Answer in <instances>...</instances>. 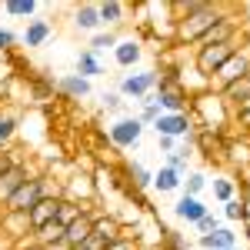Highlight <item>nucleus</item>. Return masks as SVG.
Returning a JSON list of instances; mask_svg holds the SVG:
<instances>
[{
  "label": "nucleus",
  "mask_w": 250,
  "mask_h": 250,
  "mask_svg": "<svg viewBox=\"0 0 250 250\" xmlns=\"http://www.w3.org/2000/svg\"><path fill=\"white\" fill-rule=\"evenodd\" d=\"M230 10H233L230 3H213V0H210L200 14H190V17L177 20V27H173V40H177V43H187V47H197V40L204 37V34H207L224 14H230Z\"/></svg>",
  "instance_id": "f257e3e1"
},
{
  "label": "nucleus",
  "mask_w": 250,
  "mask_h": 250,
  "mask_svg": "<svg viewBox=\"0 0 250 250\" xmlns=\"http://www.w3.org/2000/svg\"><path fill=\"white\" fill-rule=\"evenodd\" d=\"M190 110L200 117V120H193V130H213V134H220L227 127V120H230V110H227L224 97L217 94V90L190 97Z\"/></svg>",
  "instance_id": "f03ea898"
},
{
  "label": "nucleus",
  "mask_w": 250,
  "mask_h": 250,
  "mask_svg": "<svg viewBox=\"0 0 250 250\" xmlns=\"http://www.w3.org/2000/svg\"><path fill=\"white\" fill-rule=\"evenodd\" d=\"M247 43V34H240V37H233V40H227V43H220V47H204V50H193V67H197V74L204 77V83L227 63V60L240 50Z\"/></svg>",
  "instance_id": "7ed1b4c3"
},
{
  "label": "nucleus",
  "mask_w": 250,
  "mask_h": 250,
  "mask_svg": "<svg viewBox=\"0 0 250 250\" xmlns=\"http://www.w3.org/2000/svg\"><path fill=\"white\" fill-rule=\"evenodd\" d=\"M247 74H250V43H244V47H240V50H237V54H233L210 80H207V87H213V90L220 94V90H227L230 83H237V80L247 77Z\"/></svg>",
  "instance_id": "20e7f679"
},
{
  "label": "nucleus",
  "mask_w": 250,
  "mask_h": 250,
  "mask_svg": "<svg viewBox=\"0 0 250 250\" xmlns=\"http://www.w3.org/2000/svg\"><path fill=\"white\" fill-rule=\"evenodd\" d=\"M157 80H160L157 70H144V74H120V77H117V94H120V97H130L134 104H140L147 94H154V90H157Z\"/></svg>",
  "instance_id": "39448f33"
},
{
  "label": "nucleus",
  "mask_w": 250,
  "mask_h": 250,
  "mask_svg": "<svg viewBox=\"0 0 250 250\" xmlns=\"http://www.w3.org/2000/svg\"><path fill=\"white\" fill-rule=\"evenodd\" d=\"M140 137H144V124H140L137 117H120V120H114V124L107 127V140L114 144L117 150H130V147H137Z\"/></svg>",
  "instance_id": "423d86ee"
},
{
  "label": "nucleus",
  "mask_w": 250,
  "mask_h": 250,
  "mask_svg": "<svg viewBox=\"0 0 250 250\" xmlns=\"http://www.w3.org/2000/svg\"><path fill=\"white\" fill-rule=\"evenodd\" d=\"M154 97L164 114H190V94L184 83H157Z\"/></svg>",
  "instance_id": "0eeeda50"
},
{
  "label": "nucleus",
  "mask_w": 250,
  "mask_h": 250,
  "mask_svg": "<svg viewBox=\"0 0 250 250\" xmlns=\"http://www.w3.org/2000/svg\"><path fill=\"white\" fill-rule=\"evenodd\" d=\"M157 137H173V140H193V114H160L154 124Z\"/></svg>",
  "instance_id": "6e6552de"
},
{
  "label": "nucleus",
  "mask_w": 250,
  "mask_h": 250,
  "mask_svg": "<svg viewBox=\"0 0 250 250\" xmlns=\"http://www.w3.org/2000/svg\"><path fill=\"white\" fill-rule=\"evenodd\" d=\"M43 170H37L34 167V160H23V164H17V167H10V170L0 173V207L14 197V193L20 190V184L23 180H30V177H40Z\"/></svg>",
  "instance_id": "1a4fd4ad"
},
{
  "label": "nucleus",
  "mask_w": 250,
  "mask_h": 250,
  "mask_svg": "<svg viewBox=\"0 0 250 250\" xmlns=\"http://www.w3.org/2000/svg\"><path fill=\"white\" fill-rule=\"evenodd\" d=\"M60 187H63V200H74V204H94L97 200V184L90 173H70Z\"/></svg>",
  "instance_id": "9d476101"
},
{
  "label": "nucleus",
  "mask_w": 250,
  "mask_h": 250,
  "mask_svg": "<svg viewBox=\"0 0 250 250\" xmlns=\"http://www.w3.org/2000/svg\"><path fill=\"white\" fill-rule=\"evenodd\" d=\"M57 94L67 100H87L94 94V83L83 80L80 74H63V77H57Z\"/></svg>",
  "instance_id": "9b49d317"
},
{
  "label": "nucleus",
  "mask_w": 250,
  "mask_h": 250,
  "mask_svg": "<svg viewBox=\"0 0 250 250\" xmlns=\"http://www.w3.org/2000/svg\"><path fill=\"white\" fill-rule=\"evenodd\" d=\"M207 213H210V207H207L200 197H180V200L173 204V217L184 220V224H190V227L200 220V217H207Z\"/></svg>",
  "instance_id": "f8f14e48"
},
{
  "label": "nucleus",
  "mask_w": 250,
  "mask_h": 250,
  "mask_svg": "<svg viewBox=\"0 0 250 250\" xmlns=\"http://www.w3.org/2000/svg\"><path fill=\"white\" fill-rule=\"evenodd\" d=\"M94 237H97V240H104L107 247L117 244V240L124 237V224H120V217H117V213H100V217L94 220Z\"/></svg>",
  "instance_id": "ddd939ff"
},
{
  "label": "nucleus",
  "mask_w": 250,
  "mask_h": 250,
  "mask_svg": "<svg viewBox=\"0 0 250 250\" xmlns=\"http://www.w3.org/2000/svg\"><path fill=\"white\" fill-rule=\"evenodd\" d=\"M74 27H77V30H83V34H90V37L104 30L97 3H80V7H74Z\"/></svg>",
  "instance_id": "4468645a"
},
{
  "label": "nucleus",
  "mask_w": 250,
  "mask_h": 250,
  "mask_svg": "<svg viewBox=\"0 0 250 250\" xmlns=\"http://www.w3.org/2000/svg\"><path fill=\"white\" fill-rule=\"evenodd\" d=\"M0 233H3L10 244L20 240V237H27V233H34L30 217H27V213H3V217H0Z\"/></svg>",
  "instance_id": "2eb2a0df"
},
{
  "label": "nucleus",
  "mask_w": 250,
  "mask_h": 250,
  "mask_svg": "<svg viewBox=\"0 0 250 250\" xmlns=\"http://www.w3.org/2000/svg\"><path fill=\"white\" fill-rule=\"evenodd\" d=\"M224 97V104H227V110H240V107H250V74L247 77H240L237 83H230L227 90H220Z\"/></svg>",
  "instance_id": "dca6fc26"
},
{
  "label": "nucleus",
  "mask_w": 250,
  "mask_h": 250,
  "mask_svg": "<svg viewBox=\"0 0 250 250\" xmlns=\"http://www.w3.org/2000/svg\"><path fill=\"white\" fill-rule=\"evenodd\" d=\"M197 247L200 250H233L237 247V233L230 227H220V230H213V233L197 237Z\"/></svg>",
  "instance_id": "f3484780"
},
{
  "label": "nucleus",
  "mask_w": 250,
  "mask_h": 250,
  "mask_svg": "<svg viewBox=\"0 0 250 250\" xmlns=\"http://www.w3.org/2000/svg\"><path fill=\"white\" fill-rule=\"evenodd\" d=\"M144 57V50H140V40H120L114 47V63L117 67H124V70H134L137 63Z\"/></svg>",
  "instance_id": "a211bd4d"
},
{
  "label": "nucleus",
  "mask_w": 250,
  "mask_h": 250,
  "mask_svg": "<svg viewBox=\"0 0 250 250\" xmlns=\"http://www.w3.org/2000/svg\"><path fill=\"white\" fill-rule=\"evenodd\" d=\"M54 34V27H50V20H30L27 27H23V34H20V43L23 47H43L47 40Z\"/></svg>",
  "instance_id": "6ab92c4d"
},
{
  "label": "nucleus",
  "mask_w": 250,
  "mask_h": 250,
  "mask_svg": "<svg viewBox=\"0 0 250 250\" xmlns=\"http://www.w3.org/2000/svg\"><path fill=\"white\" fill-rule=\"evenodd\" d=\"M57 210H60V200H57V197H43L37 207L27 213V217H30V227H34V230H40L43 224L57 220Z\"/></svg>",
  "instance_id": "aec40b11"
},
{
  "label": "nucleus",
  "mask_w": 250,
  "mask_h": 250,
  "mask_svg": "<svg viewBox=\"0 0 250 250\" xmlns=\"http://www.w3.org/2000/svg\"><path fill=\"white\" fill-rule=\"evenodd\" d=\"M74 74H80L83 80H94V77H100L104 74V63H100V54H94L90 47H83L77 54V70Z\"/></svg>",
  "instance_id": "412c9836"
},
{
  "label": "nucleus",
  "mask_w": 250,
  "mask_h": 250,
  "mask_svg": "<svg viewBox=\"0 0 250 250\" xmlns=\"http://www.w3.org/2000/svg\"><path fill=\"white\" fill-rule=\"evenodd\" d=\"M124 177H127V180H130V187L140 190V193L154 187V170H147L144 164H134V160H130V164H124Z\"/></svg>",
  "instance_id": "4be33fe9"
},
{
  "label": "nucleus",
  "mask_w": 250,
  "mask_h": 250,
  "mask_svg": "<svg viewBox=\"0 0 250 250\" xmlns=\"http://www.w3.org/2000/svg\"><path fill=\"white\" fill-rule=\"evenodd\" d=\"M97 10H100L104 27H120L127 17V3H120V0H104V3H97Z\"/></svg>",
  "instance_id": "5701e85b"
},
{
  "label": "nucleus",
  "mask_w": 250,
  "mask_h": 250,
  "mask_svg": "<svg viewBox=\"0 0 250 250\" xmlns=\"http://www.w3.org/2000/svg\"><path fill=\"white\" fill-rule=\"evenodd\" d=\"M180 184H184V177L177 170H170L167 164L160 167V170H154V190L160 193H173V190H180Z\"/></svg>",
  "instance_id": "b1692460"
},
{
  "label": "nucleus",
  "mask_w": 250,
  "mask_h": 250,
  "mask_svg": "<svg viewBox=\"0 0 250 250\" xmlns=\"http://www.w3.org/2000/svg\"><path fill=\"white\" fill-rule=\"evenodd\" d=\"M17 127H20V117L14 110H0V150H7L17 137Z\"/></svg>",
  "instance_id": "393cba45"
},
{
  "label": "nucleus",
  "mask_w": 250,
  "mask_h": 250,
  "mask_svg": "<svg viewBox=\"0 0 250 250\" xmlns=\"http://www.w3.org/2000/svg\"><path fill=\"white\" fill-rule=\"evenodd\" d=\"M63 233H67V227L60 220H50L40 230H34V240H37V247H50V244H60L63 240Z\"/></svg>",
  "instance_id": "a878e982"
},
{
  "label": "nucleus",
  "mask_w": 250,
  "mask_h": 250,
  "mask_svg": "<svg viewBox=\"0 0 250 250\" xmlns=\"http://www.w3.org/2000/svg\"><path fill=\"white\" fill-rule=\"evenodd\" d=\"M90 210V204H74V200H60V210H57V220L63 224V227H70L77 217H83V213Z\"/></svg>",
  "instance_id": "bb28decb"
},
{
  "label": "nucleus",
  "mask_w": 250,
  "mask_h": 250,
  "mask_svg": "<svg viewBox=\"0 0 250 250\" xmlns=\"http://www.w3.org/2000/svg\"><path fill=\"white\" fill-rule=\"evenodd\" d=\"M207 3H210V0H173L170 14H173V20H184V17H190V14H200Z\"/></svg>",
  "instance_id": "cd10ccee"
},
{
  "label": "nucleus",
  "mask_w": 250,
  "mask_h": 250,
  "mask_svg": "<svg viewBox=\"0 0 250 250\" xmlns=\"http://www.w3.org/2000/svg\"><path fill=\"white\" fill-rule=\"evenodd\" d=\"M207 184H210V180H207V177H204L200 170H187L184 184H180V190H184V197H200Z\"/></svg>",
  "instance_id": "c85d7f7f"
},
{
  "label": "nucleus",
  "mask_w": 250,
  "mask_h": 250,
  "mask_svg": "<svg viewBox=\"0 0 250 250\" xmlns=\"http://www.w3.org/2000/svg\"><path fill=\"white\" fill-rule=\"evenodd\" d=\"M250 213H247V200L244 197H233L224 204V220H230V224H244Z\"/></svg>",
  "instance_id": "c756f323"
},
{
  "label": "nucleus",
  "mask_w": 250,
  "mask_h": 250,
  "mask_svg": "<svg viewBox=\"0 0 250 250\" xmlns=\"http://www.w3.org/2000/svg\"><path fill=\"white\" fill-rule=\"evenodd\" d=\"M210 187H213V197H217L220 204H227V200H233V197H237V187H233L230 177H213Z\"/></svg>",
  "instance_id": "7c9ffc66"
},
{
  "label": "nucleus",
  "mask_w": 250,
  "mask_h": 250,
  "mask_svg": "<svg viewBox=\"0 0 250 250\" xmlns=\"http://www.w3.org/2000/svg\"><path fill=\"white\" fill-rule=\"evenodd\" d=\"M3 10H7L10 17H34V14H37V0H7Z\"/></svg>",
  "instance_id": "2f4dec72"
},
{
  "label": "nucleus",
  "mask_w": 250,
  "mask_h": 250,
  "mask_svg": "<svg viewBox=\"0 0 250 250\" xmlns=\"http://www.w3.org/2000/svg\"><path fill=\"white\" fill-rule=\"evenodd\" d=\"M117 43H120L117 30H100V34L90 37V50H94V54H100V50H114Z\"/></svg>",
  "instance_id": "473e14b6"
},
{
  "label": "nucleus",
  "mask_w": 250,
  "mask_h": 250,
  "mask_svg": "<svg viewBox=\"0 0 250 250\" xmlns=\"http://www.w3.org/2000/svg\"><path fill=\"white\" fill-rule=\"evenodd\" d=\"M167 167H170V170H177L180 177H187V167H190V154H187V147H184V150L167 154Z\"/></svg>",
  "instance_id": "72a5a7b5"
},
{
  "label": "nucleus",
  "mask_w": 250,
  "mask_h": 250,
  "mask_svg": "<svg viewBox=\"0 0 250 250\" xmlns=\"http://www.w3.org/2000/svg\"><path fill=\"white\" fill-rule=\"evenodd\" d=\"M57 90V80H47V77H34V83H30V94H34V100H47V97Z\"/></svg>",
  "instance_id": "f704fd0d"
},
{
  "label": "nucleus",
  "mask_w": 250,
  "mask_h": 250,
  "mask_svg": "<svg viewBox=\"0 0 250 250\" xmlns=\"http://www.w3.org/2000/svg\"><path fill=\"white\" fill-rule=\"evenodd\" d=\"M100 104H104V110H110V114H120V110H124V97L117 94V90H104Z\"/></svg>",
  "instance_id": "c9c22d12"
},
{
  "label": "nucleus",
  "mask_w": 250,
  "mask_h": 250,
  "mask_svg": "<svg viewBox=\"0 0 250 250\" xmlns=\"http://www.w3.org/2000/svg\"><path fill=\"white\" fill-rule=\"evenodd\" d=\"M160 114H164V110L157 107V100H154V104H147V107H140V114H137V120H140L144 127H154V124H157V117H160Z\"/></svg>",
  "instance_id": "e433bc0d"
},
{
  "label": "nucleus",
  "mask_w": 250,
  "mask_h": 250,
  "mask_svg": "<svg viewBox=\"0 0 250 250\" xmlns=\"http://www.w3.org/2000/svg\"><path fill=\"white\" fill-rule=\"evenodd\" d=\"M193 227H197V233L204 237V233H213V230H220V220H217L213 213H207V217H200V220H197Z\"/></svg>",
  "instance_id": "4c0bfd02"
},
{
  "label": "nucleus",
  "mask_w": 250,
  "mask_h": 250,
  "mask_svg": "<svg viewBox=\"0 0 250 250\" xmlns=\"http://www.w3.org/2000/svg\"><path fill=\"white\" fill-rule=\"evenodd\" d=\"M17 34L14 30H7V27H0V54H10L14 47H17Z\"/></svg>",
  "instance_id": "58836bf2"
},
{
  "label": "nucleus",
  "mask_w": 250,
  "mask_h": 250,
  "mask_svg": "<svg viewBox=\"0 0 250 250\" xmlns=\"http://www.w3.org/2000/svg\"><path fill=\"white\" fill-rule=\"evenodd\" d=\"M107 250H140V240H137V237H120V240L110 244Z\"/></svg>",
  "instance_id": "ea45409f"
},
{
  "label": "nucleus",
  "mask_w": 250,
  "mask_h": 250,
  "mask_svg": "<svg viewBox=\"0 0 250 250\" xmlns=\"http://www.w3.org/2000/svg\"><path fill=\"white\" fill-rule=\"evenodd\" d=\"M157 150H160V154H173V150H177V140H173V137H157Z\"/></svg>",
  "instance_id": "a19ab883"
},
{
  "label": "nucleus",
  "mask_w": 250,
  "mask_h": 250,
  "mask_svg": "<svg viewBox=\"0 0 250 250\" xmlns=\"http://www.w3.org/2000/svg\"><path fill=\"white\" fill-rule=\"evenodd\" d=\"M43 250H74L67 240H60V244H50V247H43Z\"/></svg>",
  "instance_id": "79ce46f5"
},
{
  "label": "nucleus",
  "mask_w": 250,
  "mask_h": 250,
  "mask_svg": "<svg viewBox=\"0 0 250 250\" xmlns=\"http://www.w3.org/2000/svg\"><path fill=\"white\" fill-rule=\"evenodd\" d=\"M0 250H10V240H7L3 233H0Z\"/></svg>",
  "instance_id": "37998d69"
},
{
  "label": "nucleus",
  "mask_w": 250,
  "mask_h": 250,
  "mask_svg": "<svg viewBox=\"0 0 250 250\" xmlns=\"http://www.w3.org/2000/svg\"><path fill=\"white\" fill-rule=\"evenodd\" d=\"M20 250H43V247H37V244H30V247H20Z\"/></svg>",
  "instance_id": "c03bdc74"
},
{
  "label": "nucleus",
  "mask_w": 250,
  "mask_h": 250,
  "mask_svg": "<svg viewBox=\"0 0 250 250\" xmlns=\"http://www.w3.org/2000/svg\"><path fill=\"white\" fill-rule=\"evenodd\" d=\"M244 140H247V144H250V134H247V137H244Z\"/></svg>",
  "instance_id": "a18cd8bd"
},
{
  "label": "nucleus",
  "mask_w": 250,
  "mask_h": 250,
  "mask_svg": "<svg viewBox=\"0 0 250 250\" xmlns=\"http://www.w3.org/2000/svg\"><path fill=\"white\" fill-rule=\"evenodd\" d=\"M0 217H3V207H0Z\"/></svg>",
  "instance_id": "49530a36"
},
{
  "label": "nucleus",
  "mask_w": 250,
  "mask_h": 250,
  "mask_svg": "<svg viewBox=\"0 0 250 250\" xmlns=\"http://www.w3.org/2000/svg\"><path fill=\"white\" fill-rule=\"evenodd\" d=\"M233 250H240V247H233Z\"/></svg>",
  "instance_id": "de8ad7c7"
}]
</instances>
